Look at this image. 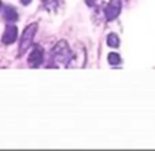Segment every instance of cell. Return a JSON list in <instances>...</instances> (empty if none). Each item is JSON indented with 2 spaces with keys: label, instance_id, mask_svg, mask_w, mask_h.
<instances>
[]
</instances>
